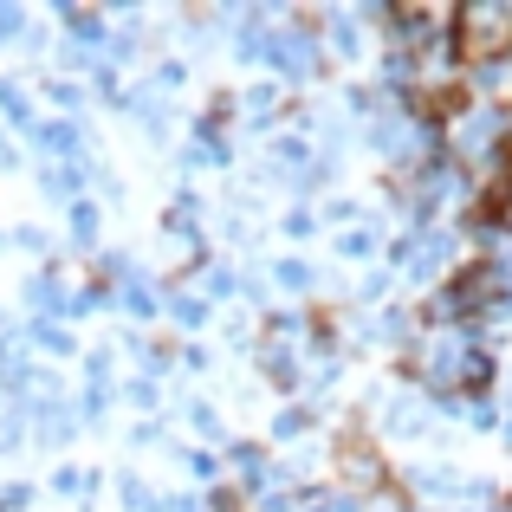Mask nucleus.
<instances>
[{
    "instance_id": "nucleus-1",
    "label": "nucleus",
    "mask_w": 512,
    "mask_h": 512,
    "mask_svg": "<svg viewBox=\"0 0 512 512\" xmlns=\"http://www.w3.org/2000/svg\"><path fill=\"white\" fill-rule=\"evenodd\" d=\"M506 59H512V0L454 7V65L461 72H500Z\"/></svg>"
},
{
    "instance_id": "nucleus-2",
    "label": "nucleus",
    "mask_w": 512,
    "mask_h": 512,
    "mask_svg": "<svg viewBox=\"0 0 512 512\" xmlns=\"http://www.w3.org/2000/svg\"><path fill=\"white\" fill-rule=\"evenodd\" d=\"M331 467H338V493H350V500H370V493H383L389 480H396L389 461H383V448H376L357 422L331 441Z\"/></svg>"
},
{
    "instance_id": "nucleus-3",
    "label": "nucleus",
    "mask_w": 512,
    "mask_h": 512,
    "mask_svg": "<svg viewBox=\"0 0 512 512\" xmlns=\"http://www.w3.org/2000/svg\"><path fill=\"white\" fill-rule=\"evenodd\" d=\"M33 143L46 163H91L85 156V137H78V124H65V117H52V124H33Z\"/></svg>"
},
{
    "instance_id": "nucleus-4",
    "label": "nucleus",
    "mask_w": 512,
    "mask_h": 512,
    "mask_svg": "<svg viewBox=\"0 0 512 512\" xmlns=\"http://www.w3.org/2000/svg\"><path fill=\"white\" fill-rule=\"evenodd\" d=\"M72 428H78L72 402H59L52 389H46V396H33V435L39 441H52V448H59V441H72Z\"/></svg>"
},
{
    "instance_id": "nucleus-5",
    "label": "nucleus",
    "mask_w": 512,
    "mask_h": 512,
    "mask_svg": "<svg viewBox=\"0 0 512 512\" xmlns=\"http://www.w3.org/2000/svg\"><path fill=\"white\" fill-rule=\"evenodd\" d=\"M163 312H169V318H175L182 331H201V325L214 318V305L201 299V292H169V299H163Z\"/></svg>"
},
{
    "instance_id": "nucleus-6",
    "label": "nucleus",
    "mask_w": 512,
    "mask_h": 512,
    "mask_svg": "<svg viewBox=\"0 0 512 512\" xmlns=\"http://www.w3.org/2000/svg\"><path fill=\"white\" fill-rule=\"evenodd\" d=\"M201 299H208V305L240 299V273H234L227 260H208V266H201Z\"/></svg>"
},
{
    "instance_id": "nucleus-7",
    "label": "nucleus",
    "mask_w": 512,
    "mask_h": 512,
    "mask_svg": "<svg viewBox=\"0 0 512 512\" xmlns=\"http://www.w3.org/2000/svg\"><path fill=\"white\" fill-rule=\"evenodd\" d=\"M26 350H46V357H72L78 338L65 325H46V318H33V331H26Z\"/></svg>"
},
{
    "instance_id": "nucleus-8",
    "label": "nucleus",
    "mask_w": 512,
    "mask_h": 512,
    "mask_svg": "<svg viewBox=\"0 0 512 512\" xmlns=\"http://www.w3.org/2000/svg\"><path fill=\"white\" fill-rule=\"evenodd\" d=\"M182 467H188V474H195L208 493H214V487H227V461H221L214 448H188V454H182Z\"/></svg>"
},
{
    "instance_id": "nucleus-9",
    "label": "nucleus",
    "mask_w": 512,
    "mask_h": 512,
    "mask_svg": "<svg viewBox=\"0 0 512 512\" xmlns=\"http://www.w3.org/2000/svg\"><path fill=\"white\" fill-rule=\"evenodd\" d=\"M376 253H383V234H376V227H344L338 234V260H376Z\"/></svg>"
},
{
    "instance_id": "nucleus-10",
    "label": "nucleus",
    "mask_w": 512,
    "mask_h": 512,
    "mask_svg": "<svg viewBox=\"0 0 512 512\" xmlns=\"http://www.w3.org/2000/svg\"><path fill=\"white\" fill-rule=\"evenodd\" d=\"M0 117H7L13 130H33V124H39V117H33V98H26L13 78H0Z\"/></svg>"
},
{
    "instance_id": "nucleus-11",
    "label": "nucleus",
    "mask_w": 512,
    "mask_h": 512,
    "mask_svg": "<svg viewBox=\"0 0 512 512\" xmlns=\"http://www.w3.org/2000/svg\"><path fill=\"white\" fill-rule=\"evenodd\" d=\"M312 428H318L312 402H286V409H279V422H273V441H299V435H312Z\"/></svg>"
},
{
    "instance_id": "nucleus-12",
    "label": "nucleus",
    "mask_w": 512,
    "mask_h": 512,
    "mask_svg": "<svg viewBox=\"0 0 512 512\" xmlns=\"http://www.w3.org/2000/svg\"><path fill=\"white\" fill-rule=\"evenodd\" d=\"M188 428H195L201 441H214V454H227V428H221V409H208V402H188Z\"/></svg>"
},
{
    "instance_id": "nucleus-13",
    "label": "nucleus",
    "mask_w": 512,
    "mask_h": 512,
    "mask_svg": "<svg viewBox=\"0 0 512 512\" xmlns=\"http://www.w3.org/2000/svg\"><path fill=\"white\" fill-rule=\"evenodd\" d=\"M273 286L299 299V292H312V286H318V273H312L305 260H273Z\"/></svg>"
},
{
    "instance_id": "nucleus-14",
    "label": "nucleus",
    "mask_w": 512,
    "mask_h": 512,
    "mask_svg": "<svg viewBox=\"0 0 512 512\" xmlns=\"http://www.w3.org/2000/svg\"><path fill=\"white\" fill-rule=\"evenodd\" d=\"M240 117H253V124H266V117L279 111V85H247V98H234Z\"/></svg>"
},
{
    "instance_id": "nucleus-15",
    "label": "nucleus",
    "mask_w": 512,
    "mask_h": 512,
    "mask_svg": "<svg viewBox=\"0 0 512 512\" xmlns=\"http://www.w3.org/2000/svg\"><path fill=\"white\" fill-rule=\"evenodd\" d=\"M72 240H78V247H98V201H91V195L72 201Z\"/></svg>"
},
{
    "instance_id": "nucleus-16",
    "label": "nucleus",
    "mask_w": 512,
    "mask_h": 512,
    "mask_svg": "<svg viewBox=\"0 0 512 512\" xmlns=\"http://www.w3.org/2000/svg\"><path fill=\"white\" fill-rule=\"evenodd\" d=\"M46 98L59 104V117H65V124H78V111H85V91H78L72 78H52V85H46Z\"/></svg>"
},
{
    "instance_id": "nucleus-17",
    "label": "nucleus",
    "mask_w": 512,
    "mask_h": 512,
    "mask_svg": "<svg viewBox=\"0 0 512 512\" xmlns=\"http://www.w3.org/2000/svg\"><path fill=\"white\" fill-rule=\"evenodd\" d=\"M52 493H65V500H78V493H98V474H85V467H59V474H52Z\"/></svg>"
},
{
    "instance_id": "nucleus-18",
    "label": "nucleus",
    "mask_w": 512,
    "mask_h": 512,
    "mask_svg": "<svg viewBox=\"0 0 512 512\" xmlns=\"http://www.w3.org/2000/svg\"><path fill=\"white\" fill-rule=\"evenodd\" d=\"M389 415H396V422H389V435H428V415H422V409H409V402H396Z\"/></svg>"
},
{
    "instance_id": "nucleus-19",
    "label": "nucleus",
    "mask_w": 512,
    "mask_h": 512,
    "mask_svg": "<svg viewBox=\"0 0 512 512\" xmlns=\"http://www.w3.org/2000/svg\"><path fill=\"white\" fill-rule=\"evenodd\" d=\"M117 493H124V506H130V512H150V506H156V493L143 487L137 474H124V480H117Z\"/></svg>"
},
{
    "instance_id": "nucleus-20",
    "label": "nucleus",
    "mask_w": 512,
    "mask_h": 512,
    "mask_svg": "<svg viewBox=\"0 0 512 512\" xmlns=\"http://www.w3.org/2000/svg\"><path fill=\"white\" fill-rule=\"evenodd\" d=\"M253 512H299V487H273L253 500Z\"/></svg>"
},
{
    "instance_id": "nucleus-21",
    "label": "nucleus",
    "mask_w": 512,
    "mask_h": 512,
    "mask_svg": "<svg viewBox=\"0 0 512 512\" xmlns=\"http://www.w3.org/2000/svg\"><path fill=\"white\" fill-rule=\"evenodd\" d=\"M7 39H26V13L13 7V0H0V46H7Z\"/></svg>"
},
{
    "instance_id": "nucleus-22",
    "label": "nucleus",
    "mask_w": 512,
    "mask_h": 512,
    "mask_svg": "<svg viewBox=\"0 0 512 512\" xmlns=\"http://www.w3.org/2000/svg\"><path fill=\"white\" fill-rule=\"evenodd\" d=\"M26 506H33V487H26V480L0 487V512H26Z\"/></svg>"
},
{
    "instance_id": "nucleus-23",
    "label": "nucleus",
    "mask_w": 512,
    "mask_h": 512,
    "mask_svg": "<svg viewBox=\"0 0 512 512\" xmlns=\"http://www.w3.org/2000/svg\"><path fill=\"white\" fill-rule=\"evenodd\" d=\"M130 402H137V409H156V402H163V389H156L150 376H137V383H130Z\"/></svg>"
},
{
    "instance_id": "nucleus-24",
    "label": "nucleus",
    "mask_w": 512,
    "mask_h": 512,
    "mask_svg": "<svg viewBox=\"0 0 512 512\" xmlns=\"http://www.w3.org/2000/svg\"><path fill=\"white\" fill-rule=\"evenodd\" d=\"M350 214H357V201H325V221H338V227H344Z\"/></svg>"
},
{
    "instance_id": "nucleus-25",
    "label": "nucleus",
    "mask_w": 512,
    "mask_h": 512,
    "mask_svg": "<svg viewBox=\"0 0 512 512\" xmlns=\"http://www.w3.org/2000/svg\"><path fill=\"white\" fill-rule=\"evenodd\" d=\"M506 441H512V422H506Z\"/></svg>"
}]
</instances>
